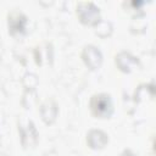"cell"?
I'll return each mask as SVG.
<instances>
[{"mask_svg":"<svg viewBox=\"0 0 156 156\" xmlns=\"http://www.w3.org/2000/svg\"><path fill=\"white\" fill-rule=\"evenodd\" d=\"M89 110L95 118H100V119L110 118L115 111L111 95L107 93L93 94L89 100Z\"/></svg>","mask_w":156,"mask_h":156,"instance_id":"cell-1","label":"cell"},{"mask_svg":"<svg viewBox=\"0 0 156 156\" xmlns=\"http://www.w3.org/2000/svg\"><path fill=\"white\" fill-rule=\"evenodd\" d=\"M115 65L123 73H130L133 69H136L141 66L140 60L136 56H134L129 51H124V50L119 51L115 56Z\"/></svg>","mask_w":156,"mask_h":156,"instance_id":"cell-6","label":"cell"},{"mask_svg":"<svg viewBox=\"0 0 156 156\" xmlns=\"http://www.w3.org/2000/svg\"><path fill=\"white\" fill-rule=\"evenodd\" d=\"M155 96V85L154 83H149V84H140L134 93V101L136 104L143 102L145 100H152Z\"/></svg>","mask_w":156,"mask_h":156,"instance_id":"cell-9","label":"cell"},{"mask_svg":"<svg viewBox=\"0 0 156 156\" xmlns=\"http://www.w3.org/2000/svg\"><path fill=\"white\" fill-rule=\"evenodd\" d=\"M39 101L37 89H24L21 98V105L24 110H32Z\"/></svg>","mask_w":156,"mask_h":156,"instance_id":"cell-10","label":"cell"},{"mask_svg":"<svg viewBox=\"0 0 156 156\" xmlns=\"http://www.w3.org/2000/svg\"><path fill=\"white\" fill-rule=\"evenodd\" d=\"M118 156H136V154L130 149H124Z\"/></svg>","mask_w":156,"mask_h":156,"instance_id":"cell-17","label":"cell"},{"mask_svg":"<svg viewBox=\"0 0 156 156\" xmlns=\"http://www.w3.org/2000/svg\"><path fill=\"white\" fill-rule=\"evenodd\" d=\"M76 13L80 23L85 26H95L101 20L100 9L93 1H78Z\"/></svg>","mask_w":156,"mask_h":156,"instance_id":"cell-3","label":"cell"},{"mask_svg":"<svg viewBox=\"0 0 156 156\" xmlns=\"http://www.w3.org/2000/svg\"><path fill=\"white\" fill-rule=\"evenodd\" d=\"M0 156H7L5 152H2V151H0Z\"/></svg>","mask_w":156,"mask_h":156,"instance_id":"cell-18","label":"cell"},{"mask_svg":"<svg viewBox=\"0 0 156 156\" xmlns=\"http://www.w3.org/2000/svg\"><path fill=\"white\" fill-rule=\"evenodd\" d=\"M146 2L145 1H136V0H133V1H124L122 4L123 7L128 9L129 11H134V15H139V13H143L144 11L141 10L143 6L145 5Z\"/></svg>","mask_w":156,"mask_h":156,"instance_id":"cell-14","label":"cell"},{"mask_svg":"<svg viewBox=\"0 0 156 156\" xmlns=\"http://www.w3.org/2000/svg\"><path fill=\"white\" fill-rule=\"evenodd\" d=\"M80 57L84 62V65L90 69V71H96L101 67L102 65V52L100 51V49L93 44H88L83 48Z\"/></svg>","mask_w":156,"mask_h":156,"instance_id":"cell-5","label":"cell"},{"mask_svg":"<svg viewBox=\"0 0 156 156\" xmlns=\"http://www.w3.org/2000/svg\"><path fill=\"white\" fill-rule=\"evenodd\" d=\"M21 84L24 89H35L39 84V77L33 72H26L22 76Z\"/></svg>","mask_w":156,"mask_h":156,"instance_id":"cell-13","label":"cell"},{"mask_svg":"<svg viewBox=\"0 0 156 156\" xmlns=\"http://www.w3.org/2000/svg\"><path fill=\"white\" fill-rule=\"evenodd\" d=\"M113 32V26L110 21L107 20H100L95 26H94V33L100 37V38H107L112 34Z\"/></svg>","mask_w":156,"mask_h":156,"instance_id":"cell-11","label":"cell"},{"mask_svg":"<svg viewBox=\"0 0 156 156\" xmlns=\"http://www.w3.org/2000/svg\"><path fill=\"white\" fill-rule=\"evenodd\" d=\"M39 112H40V117L45 124H48V126L52 124L56 121L57 115H58V105L55 101V99L48 98L40 104Z\"/></svg>","mask_w":156,"mask_h":156,"instance_id":"cell-7","label":"cell"},{"mask_svg":"<svg viewBox=\"0 0 156 156\" xmlns=\"http://www.w3.org/2000/svg\"><path fill=\"white\" fill-rule=\"evenodd\" d=\"M146 29V21H145V12L134 15L132 23H130V30L133 33H141Z\"/></svg>","mask_w":156,"mask_h":156,"instance_id":"cell-12","label":"cell"},{"mask_svg":"<svg viewBox=\"0 0 156 156\" xmlns=\"http://www.w3.org/2000/svg\"><path fill=\"white\" fill-rule=\"evenodd\" d=\"M17 129L23 149H32L38 144L39 133L32 119H18Z\"/></svg>","mask_w":156,"mask_h":156,"instance_id":"cell-2","label":"cell"},{"mask_svg":"<svg viewBox=\"0 0 156 156\" xmlns=\"http://www.w3.org/2000/svg\"><path fill=\"white\" fill-rule=\"evenodd\" d=\"M87 144L93 150H101L108 144V135L105 130L99 128L89 129L87 133Z\"/></svg>","mask_w":156,"mask_h":156,"instance_id":"cell-8","label":"cell"},{"mask_svg":"<svg viewBox=\"0 0 156 156\" xmlns=\"http://www.w3.org/2000/svg\"><path fill=\"white\" fill-rule=\"evenodd\" d=\"M46 46V58H48V63L50 66H52L54 63V48L51 43H45Z\"/></svg>","mask_w":156,"mask_h":156,"instance_id":"cell-15","label":"cell"},{"mask_svg":"<svg viewBox=\"0 0 156 156\" xmlns=\"http://www.w3.org/2000/svg\"><path fill=\"white\" fill-rule=\"evenodd\" d=\"M33 56H34V61L38 66H41V54H40V50L39 48H35L33 50Z\"/></svg>","mask_w":156,"mask_h":156,"instance_id":"cell-16","label":"cell"},{"mask_svg":"<svg viewBox=\"0 0 156 156\" xmlns=\"http://www.w3.org/2000/svg\"><path fill=\"white\" fill-rule=\"evenodd\" d=\"M27 26H28V17L18 11L12 10L7 15V28L9 34L12 37L16 35H24L27 33Z\"/></svg>","mask_w":156,"mask_h":156,"instance_id":"cell-4","label":"cell"}]
</instances>
